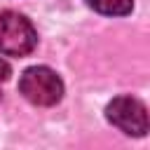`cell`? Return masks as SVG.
<instances>
[{"instance_id":"5b68a950","label":"cell","mask_w":150,"mask_h":150,"mask_svg":"<svg viewBox=\"0 0 150 150\" xmlns=\"http://www.w3.org/2000/svg\"><path fill=\"white\" fill-rule=\"evenodd\" d=\"M9 73H12V68H9V63L0 56V82H5L7 77H9Z\"/></svg>"},{"instance_id":"3957f363","label":"cell","mask_w":150,"mask_h":150,"mask_svg":"<svg viewBox=\"0 0 150 150\" xmlns=\"http://www.w3.org/2000/svg\"><path fill=\"white\" fill-rule=\"evenodd\" d=\"M105 117L120 131L129 136H145L148 131V110L145 103L134 96H117L108 103Z\"/></svg>"},{"instance_id":"6da1fadb","label":"cell","mask_w":150,"mask_h":150,"mask_svg":"<svg viewBox=\"0 0 150 150\" xmlns=\"http://www.w3.org/2000/svg\"><path fill=\"white\" fill-rule=\"evenodd\" d=\"M38 33L33 23L12 9L0 12V52L7 56H26L35 49Z\"/></svg>"},{"instance_id":"277c9868","label":"cell","mask_w":150,"mask_h":150,"mask_svg":"<svg viewBox=\"0 0 150 150\" xmlns=\"http://www.w3.org/2000/svg\"><path fill=\"white\" fill-rule=\"evenodd\" d=\"M87 5L91 9H96L98 14H108V16H124L131 12L134 0H87Z\"/></svg>"},{"instance_id":"7a4b0ae2","label":"cell","mask_w":150,"mask_h":150,"mask_svg":"<svg viewBox=\"0 0 150 150\" xmlns=\"http://www.w3.org/2000/svg\"><path fill=\"white\" fill-rule=\"evenodd\" d=\"M19 91L23 94L26 101H30L35 105H54L63 96V82L52 68L33 66V68L23 70V75L19 80Z\"/></svg>"}]
</instances>
